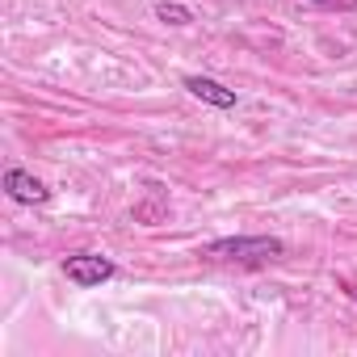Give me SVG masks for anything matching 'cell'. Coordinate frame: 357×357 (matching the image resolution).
I'll use <instances>...</instances> for the list:
<instances>
[{
  "label": "cell",
  "mask_w": 357,
  "mask_h": 357,
  "mask_svg": "<svg viewBox=\"0 0 357 357\" xmlns=\"http://www.w3.org/2000/svg\"><path fill=\"white\" fill-rule=\"evenodd\" d=\"M282 252L286 244L273 236H227L202 248L206 261H231V265H261V261H278Z\"/></svg>",
  "instance_id": "cell-1"
},
{
  "label": "cell",
  "mask_w": 357,
  "mask_h": 357,
  "mask_svg": "<svg viewBox=\"0 0 357 357\" xmlns=\"http://www.w3.org/2000/svg\"><path fill=\"white\" fill-rule=\"evenodd\" d=\"M63 273H68L76 286H101V282L114 278V261H105V257H97V252H76V257L63 261Z\"/></svg>",
  "instance_id": "cell-2"
},
{
  "label": "cell",
  "mask_w": 357,
  "mask_h": 357,
  "mask_svg": "<svg viewBox=\"0 0 357 357\" xmlns=\"http://www.w3.org/2000/svg\"><path fill=\"white\" fill-rule=\"evenodd\" d=\"M155 17L168 22V26H190L194 22V13L185 5H176V0H155Z\"/></svg>",
  "instance_id": "cell-5"
},
{
  "label": "cell",
  "mask_w": 357,
  "mask_h": 357,
  "mask_svg": "<svg viewBox=\"0 0 357 357\" xmlns=\"http://www.w3.org/2000/svg\"><path fill=\"white\" fill-rule=\"evenodd\" d=\"M198 101H206V105H215V109H236V89H227V84H219V80H211V76H185L181 80Z\"/></svg>",
  "instance_id": "cell-4"
},
{
  "label": "cell",
  "mask_w": 357,
  "mask_h": 357,
  "mask_svg": "<svg viewBox=\"0 0 357 357\" xmlns=\"http://www.w3.org/2000/svg\"><path fill=\"white\" fill-rule=\"evenodd\" d=\"M5 194H9L13 202H22V206H43V202H51V190L38 181V176L22 172V168H9V172H5Z\"/></svg>",
  "instance_id": "cell-3"
}]
</instances>
